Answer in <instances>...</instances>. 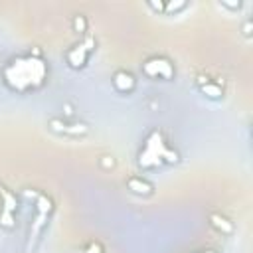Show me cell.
<instances>
[{
  "label": "cell",
  "mask_w": 253,
  "mask_h": 253,
  "mask_svg": "<svg viewBox=\"0 0 253 253\" xmlns=\"http://www.w3.org/2000/svg\"><path fill=\"white\" fill-rule=\"evenodd\" d=\"M47 75H49V67L45 59L40 55V51L16 55L2 69V79L6 87L22 95L40 89L47 81Z\"/></svg>",
  "instance_id": "obj_1"
},
{
  "label": "cell",
  "mask_w": 253,
  "mask_h": 253,
  "mask_svg": "<svg viewBox=\"0 0 253 253\" xmlns=\"http://www.w3.org/2000/svg\"><path fill=\"white\" fill-rule=\"evenodd\" d=\"M136 162H138L140 168L150 170V168H158V166H164V164H176V162H180V154H178V150H174L166 142L162 130L152 128L146 134L144 142H142V148L138 152Z\"/></svg>",
  "instance_id": "obj_2"
},
{
  "label": "cell",
  "mask_w": 253,
  "mask_h": 253,
  "mask_svg": "<svg viewBox=\"0 0 253 253\" xmlns=\"http://www.w3.org/2000/svg\"><path fill=\"white\" fill-rule=\"evenodd\" d=\"M51 211H53V202H51L47 196L40 194L38 200H36V215H34L32 225H30V235H28L26 253H34V247H36V243H38V239H40V233L43 231V227H45L47 217H49Z\"/></svg>",
  "instance_id": "obj_3"
},
{
  "label": "cell",
  "mask_w": 253,
  "mask_h": 253,
  "mask_svg": "<svg viewBox=\"0 0 253 253\" xmlns=\"http://www.w3.org/2000/svg\"><path fill=\"white\" fill-rule=\"evenodd\" d=\"M95 43H97L95 38H93L91 34H87L79 43H75L73 47H69L67 53H65V59H67L69 67H73V69H81V67L87 63L91 51L95 49Z\"/></svg>",
  "instance_id": "obj_4"
},
{
  "label": "cell",
  "mask_w": 253,
  "mask_h": 253,
  "mask_svg": "<svg viewBox=\"0 0 253 253\" xmlns=\"http://www.w3.org/2000/svg\"><path fill=\"white\" fill-rule=\"evenodd\" d=\"M142 73L146 77H152V79H172L176 75V69H174V63L164 57V55H154V57H148L144 63H142Z\"/></svg>",
  "instance_id": "obj_5"
},
{
  "label": "cell",
  "mask_w": 253,
  "mask_h": 253,
  "mask_svg": "<svg viewBox=\"0 0 253 253\" xmlns=\"http://www.w3.org/2000/svg\"><path fill=\"white\" fill-rule=\"evenodd\" d=\"M0 198H2V210H0V225L12 227L16 221V211H18V200L12 192H8L0 184Z\"/></svg>",
  "instance_id": "obj_6"
},
{
  "label": "cell",
  "mask_w": 253,
  "mask_h": 253,
  "mask_svg": "<svg viewBox=\"0 0 253 253\" xmlns=\"http://www.w3.org/2000/svg\"><path fill=\"white\" fill-rule=\"evenodd\" d=\"M49 128L55 130V132L69 134V136H81V134H87V130H89L87 125H83V123H65L61 119H51Z\"/></svg>",
  "instance_id": "obj_7"
},
{
  "label": "cell",
  "mask_w": 253,
  "mask_h": 253,
  "mask_svg": "<svg viewBox=\"0 0 253 253\" xmlns=\"http://www.w3.org/2000/svg\"><path fill=\"white\" fill-rule=\"evenodd\" d=\"M113 87L119 91V93H130L134 87H136V79L130 71H125V69H119L115 71L113 75Z\"/></svg>",
  "instance_id": "obj_8"
},
{
  "label": "cell",
  "mask_w": 253,
  "mask_h": 253,
  "mask_svg": "<svg viewBox=\"0 0 253 253\" xmlns=\"http://www.w3.org/2000/svg\"><path fill=\"white\" fill-rule=\"evenodd\" d=\"M126 186H128V190H130L132 194H136V196H150V194L154 192L152 184H150L148 180H144L142 176H130V178L126 180Z\"/></svg>",
  "instance_id": "obj_9"
},
{
  "label": "cell",
  "mask_w": 253,
  "mask_h": 253,
  "mask_svg": "<svg viewBox=\"0 0 253 253\" xmlns=\"http://www.w3.org/2000/svg\"><path fill=\"white\" fill-rule=\"evenodd\" d=\"M198 83H200V91H202L204 95H208L210 99H219V97L223 95L221 85H219V83L210 81L208 77H198Z\"/></svg>",
  "instance_id": "obj_10"
},
{
  "label": "cell",
  "mask_w": 253,
  "mask_h": 253,
  "mask_svg": "<svg viewBox=\"0 0 253 253\" xmlns=\"http://www.w3.org/2000/svg\"><path fill=\"white\" fill-rule=\"evenodd\" d=\"M210 221H211V225H213L215 229H219L221 233H231V231H233V223H231L225 215H221V213H211V215H210Z\"/></svg>",
  "instance_id": "obj_11"
},
{
  "label": "cell",
  "mask_w": 253,
  "mask_h": 253,
  "mask_svg": "<svg viewBox=\"0 0 253 253\" xmlns=\"http://www.w3.org/2000/svg\"><path fill=\"white\" fill-rule=\"evenodd\" d=\"M186 8V2L184 0H176V2H164V14H176V12H180V10H184Z\"/></svg>",
  "instance_id": "obj_12"
},
{
  "label": "cell",
  "mask_w": 253,
  "mask_h": 253,
  "mask_svg": "<svg viewBox=\"0 0 253 253\" xmlns=\"http://www.w3.org/2000/svg\"><path fill=\"white\" fill-rule=\"evenodd\" d=\"M71 26H73V30H75V32H81V34H85V32H87V20H85V16L77 14V16L73 18Z\"/></svg>",
  "instance_id": "obj_13"
},
{
  "label": "cell",
  "mask_w": 253,
  "mask_h": 253,
  "mask_svg": "<svg viewBox=\"0 0 253 253\" xmlns=\"http://www.w3.org/2000/svg\"><path fill=\"white\" fill-rule=\"evenodd\" d=\"M83 253H103V245L99 241H89L83 249Z\"/></svg>",
  "instance_id": "obj_14"
},
{
  "label": "cell",
  "mask_w": 253,
  "mask_h": 253,
  "mask_svg": "<svg viewBox=\"0 0 253 253\" xmlns=\"http://www.w3.org/2000/svg\"><path fill=\"white\" fill-rule=\"evenodd\" d=\"M148 6H150L152 10H156V12H162V14H164V2H152V0H150V2H148Z\"/></svg>",
  "instance_id": "obj_15"
},
{
  "label": "cell",
  "mask_w": 253,
  "mask_h": 253,
  "mask_svg": "<svg viewBox=\"0 0 253 253\" xmlns=\"http://www.w3.org/2000/svg\"><path fill=\"white\" fill-rule=\"evenodd\" d=\"M243 34H245V36H251V20L245 22V26H243Z\"/></svg>",
  "instance_id": "obj_16"
},
{
  "label": "cell",
  "mask_w": 253,
  "mask_h": 253,
  "mask_svg": "<svg viewBox=\"0 0 253 253\" xmlns=\"http://www.w3.org/2000/svg\"><path fill=\"white\" fill-rule=\"evenodd\" d=\"M221 4L227 6V8H241V2H237V4L235 2H221Z\"/></svg>",
  "instance_id": "obj_17"
},
{
  "label": "cell",
  "mask_w": 253,
  "mask_h": 253,
  "mask_svg": "<svg viewBox=\"0 0 253 253\" xmlns=\"http://www.w3.org/2000/svg\"><path fill=\"white\" fill-rule=\"evenodd\" d=\"M198 253H215L213 249H204V251H198Z\"/></svg>",
  "instance_id": "obj_18"
}]
</instances>
